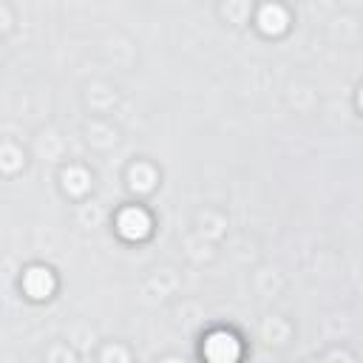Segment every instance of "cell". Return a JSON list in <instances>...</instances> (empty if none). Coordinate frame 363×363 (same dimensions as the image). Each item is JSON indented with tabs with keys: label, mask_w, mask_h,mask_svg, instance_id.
<instances>
[{
	"label": "cell",
	"mask_w": 363,
	"mask_h": 363,
	"mask_svg": "<svg viewBox=\"0 0 363 363\" xmlns=\"http://www.w3.org/2000/svg\"><path fill=\"white\" fill-rule=\"evenodd\" d=\"M204 354L216 363H230L238 357V340L230 332H213L204 340Z\"/></svg>",
	"instance_id": "cell-1"
},
{
	"label": "cell",
	"mask_w": 363,
	"mask_h": 363,
	"mask_svg": "<svg viewBox=\"0 0 363 363\" xmlns=\"http://www.w3.org/2000/svg\"><path fill=\"white\" fill-rule=\"evenodd\" d=\"M23 286H26V292H28L31 298H45V295H51V289H54V278H51L48 269L34 267V269L26 272Z\"/></svg>",
	"instance_id": "cell-3"
},
{
	"label": "cell",
	"mask_w": 363,
	"mask_h": 363,
	"mask_svg": "<svg viewBox=\"0 0 363 363\" xmlns=\"http://www.w3.org/2000/svg\"><path fill=\"white\" fill-rule=\"evenodd\" d=\"M116 227H119V233H122L125 238L136 241V238H145V235L150 233V218H147L145 210H139V207H128V210L119 213Z\"/></svg>",
	"instance_id": "cell-2"
},
{
	"label": "cell",
	"mask_w": 363,
	"mask_h": 363,
	"mask_svg": "<svg viewBox=\"0 0 363 363\" xmlns=\"http://www.w3.org/2000/svg\"><path fill=\"white\" fill-rule=\"evenodd\" d=\"M258 23L267 34H281L286 28V11L281 6H264L258 14Z\"/></svg>",
	"instance_id": "cell-4"
},
{
	"label": "cell",
	"mask_w": 363,
	"mask_h": 363,
	"mask_svg": "<svg viewBox=\"0 0 363 363\" xmlns=\"http://www.w3.org/2000/svg\"><path fill=\"white\" fill-rule=\"evenodd\" d=\"M360 105H363V91H360Z\"/></svg>",
	"instance_id": "cell-5"
}]
</instances>
